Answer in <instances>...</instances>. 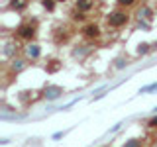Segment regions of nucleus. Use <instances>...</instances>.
Listing matches in <instances>:
<instances>
[{"mask_svg":"<svg viewBox=\"0 0 157 147\" xmlns=\"http://www.w3.org/2000/svg\"><path fill=\"white\" fill-rule=\"evenodd\" d=\"M128 22H130V14H128L126 8H118V10H114V12H110L106 16V24H108V28H112V29L124 28Z\"/></svg>","mask_w":157,"mask_h":147,"instance_id":"nucleus-1","label":"nucleus"},{"mask_svg":"<svg viewBox=\"0 0 157 147\" xmlns=\"http://www.w3.org/2000/svg\"><path fill=\"white\" fill-rule=\"evenodd\" d=\"M16 36L24 41H33L37 36V20H28L16 28Z\"/></svg>","mask_w":157,"mask_h":147,"instance_id":"nucleus-2","label":"nucleus"},{"mask_svg":"<svg viewBox=\"0 0 157 147\" xmlns=\"http://www.w3.org/2000/svg\"><path fill=\"white\" fill-rule=\"evenodd\" d=\"M81 32H82V36H85L86 39H92V41L102 37V29H100V26H98V24H94V22H88L86 26L81 29Z\"/></svg>","mask_w":157,"mask_h":147,"instance_id":"nucleus-3","label":"nucleus"},{"mask_svg":"<svg viewBox=\"0 0 157 147\" xmlns=\"http://www.w3.org/2000/svg\"><path fill=\"white\" fill-rule=\"evenodd\" d=\"M61 94H63V88L57 85H47L43 88V98H47V100H57Z\"/></svg>","mask_w":157,"mask_h":147,"instance_id":"nucleus-4","label":"nucleus"},{"mask_svg":"<svg viewBox=\"0 0 157 147\" xmlns=\"http://www.w3.org/2000/svg\"><path fill=\"white\" fill-rule=\"evenodd\" d=\"M24 53H26L28 59H32V61H37V59L41 57V47H39L37 43H28V45L24 47Z\"/></svg>","mask_w":157,"mask_h":147,"instance_id":"nucleus-5","label":"nucleus"},{"mask_svg":"<svg viewBox=\"0 0 157 147\" xmlns=\"http://www.w3.org/2000/svg\"><path fill=\"white\" fill-rule=\"evenodd\" d=\"M137 16H140V22H151L153 20V8L147 6V4H144V6L140 8V12H137Z\"/></svg>","mask_w":157,"mask_h":147,"instance_id":"nucleus-6","label":"nucleus"},{"mask_svg":"<svg viewBox=\"0 0 157 147\" xmlns=\"http://www.w3.org/2000/svg\"><path fill=\"white\" fill-rule=\"evenodd\" d=\"M53 37H55V43L57 45H61V43H67L69 37H71V32H67V29H55V33H53Z\"/></svg>","mask_w":157,"mask_h":147,"instance_id":"nucleus-7","label":"nucleus"},{"mask_svg":"<svg viewBox=\"0 0 157 147\" xmlns=\"http://www.w3.org/2000/svg\"><path fill=\"white\" fill-rule=\"evenodd\" d=\"M75 8L78 10V12H90L92 8H94V0H77L75 2Z\"/></svg>","mask_w":157,"mask_h":147,"instance_id":"nucleus-8","label":"nucleus"},{"mask_svg":"<svg viewBox=\"0 0 157 147\" xmlns=\"http://www.w3.org/2000/svg\"><path fill=\"white\" fill-rule=\"evenodd\" d=\"M61 69H63V63L59 61V59H51V61H47V65H45V71L49 73V75H53V73L61 71Z\"/></svg>","mask_w":157,"mask_h":147,"instance_id":"nucleus-9","label":"nucleus"},{"mask_svg":"<svg viewBox=\"0 0 157 147\" xmlns=\"http://www.w3.org/2000/svg\"><path fill=\"white\" fill-rule=\"evenodd\" d=\"M28 6V0H10L8 8L10 10H16V12H22V10H26Z\"/></svg>","mask_w":157,"mask_h":147,"instance_id":"nucleus-10","label":"nucleus"},{"mask_svg":"<svg viewBox=\"0 0 157 147\" xmlns=\"http://www.w3.org/2000/svg\"><path fill=\"white\" fill-rule=\"evenodd\" d=\"M26 67H28V63L24 61V59H14V61L10 63V69H12V71L16 73V75H18L20 71H24V69H26Z\"/></svg>","mask_w":157,"mask_h":147,"instance_id":"nucleus-11","label":"nucleus"},{"mask_svg":"<svg viewBox=\"0 0 157 147\" xmlns=\"http://www.w3.org/2000/svg\"><path fill=\"white\" fill-rule=\"evenodd\" d=\"M57 0H41V6L47 10V12H55V8H57Z\"/></svg>","mask_w":157,"mask_h":147,"instance_id":"nucleus-12","label":"nucleus"},{"mask_svg":"<svg viewBox=\"0 0 157 147\" xmlns=\"http://www.w3.org/2000/svg\"><path fill=\"white\" fill-rule=\"evenodd\" d=\"M90 49H92L90 45H81L78 49H73V57H82V55H86Z\"/></svg>","mask_w":157,"mask_h":147,"instance_id":"nucleus-13","label":"nucleus"},{"mask_svg":"<svg viewBox=\"0 0 157 147\" xmlns=\"http://www.w3.org/2000/svg\"><path fill=\"white\" fill-rule=\"evenodd\" d=\"M128 65H130L128 57H118L116 61H114V69H116V71H120V69H124V67H128Z\"/></svg>","mask_w":157,"mask_h":147,"instance_id":"nucleus-14","label":"nucleus"},{"mask_svg":"<svg viewBox=\"0 0 157 147\" xmlns=\"http://www.w3.org/2000/svg\"><path fill=\"white\" fill-rule=\"evenodd\" d=\"M147 53H151V45L149 43H140L137 45V55H147Z\"/></svg>","mask_w":157,"mask_h":147,"instance_id":"nucleus-15","label":"nucleus"},{"mask_svg":"<svg viewBox=\"0 0 157 147\" xmlns=\"http://www.w3.org/2000/svg\"><path fill=\"white\" fill-rule=\"evenodd\" d=\"M136 2H137V0H116V4H118V6H120V8H132V6H136Z\"/></svg>","mask_w":157,"mask_h":147,"instance_id":"nucleus-16","label":"nucleus"},{"mask_svg":"<svg viewBox=\"0 0 157 147\" xmlns=\"http://www.w3.org/2000/svg\"><path fill=\"white\" fill-rule=\"evenodd\" d=\"M124 147H144V141L141 139H130V141H126Z\"/></svg>","mask_w":157,"mask_h":147,"instance_id":"nucleus-17","label":"nucleus"},{"mask_svg":"<svg viewBox=\"0 0 157 147\" xmlns=\"http://www.w3.org/2000/svg\"><path fill=\"white\" fill-rule=\"evenodd\" d=\"M153 90H157V82H153V85H149V86H144L140 90V94H141V92H144V94H145V92H153Z\"/></svg>","mask_w":157,"mask_h":147,"instance_id":"nucleus-18","label":"nucleus"},{"mask_svg":"<svg viewBox=\"0 0 157 147\" xmlns=\"http://www.w3.org/2000/svg\"><path fill=\"white\" fill-rule=\"evenodd\" d=\"M147 126H149L151 130H157V116H155V118H151V120L147 122Z\"/></svg>","mask_w":157,"mask_h":147,"instance_id":"nucleus-19","label":"nucleus"},{"mask_svg":"<svg viewBox=\"0 0 157 147\" xmlns=\"http://www.w3.org/2000/svg\"><path fill=\"white\" fill-rule=\"evenodd\" d=\"M155 49H157V41H155V43H151V51H155Z\"/></svg>","mask_w":157,"mask_h":147,"instance_id":"nucleus-20","label":"nucleus"},{"mask_svg":"<svg viewBox=\"0 0 157 147\" xmlns=\"http://www.w3.org/2000/svg\"><path fill=\"white\" fill-rule=\"evenodd\" d=\"M57 2H65V0H57Z\"/></svg>","mask_w":157,"mask_h":147,"instance_id":"nucleus-21","label":"nucleus"}]
</instances>
